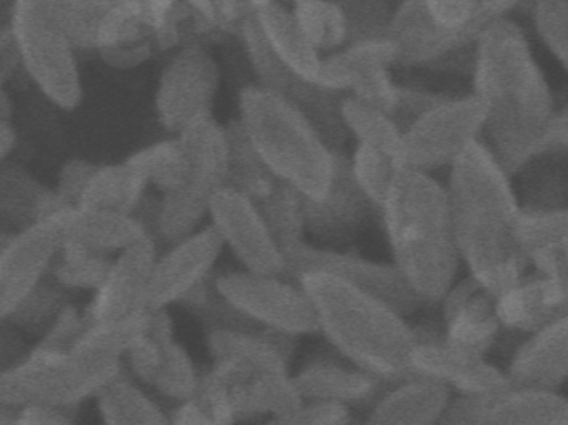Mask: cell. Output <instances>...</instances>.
Returning a JSON list of instances; mask_svg holds the SVG:
<instances>
[{"instance_id": "obj_1", "label": "cell", "mask_w": 568, "mask_h": 425, "mask_svg": "<svg viewBox=\"0 0 568 425\" xmlns=\"http://www.w3.org/2000/svg\"><path fill=\"white\" fill-rule=\"evenodd\" d=\"M470 92L484 110L483 142L510 176L547 153L559 103L516 19L496 23L474 50Z\"/></svg>"}, {"instance_id": "obj_2", "label": "cell", "mask_w": 568, "mask_h": 425, "mask_svg": "<svg viewBox=\"0 0 568 425\" xmlns=\"http://www.w3.org/2000/svg\"><path fill=\"white\" fill-rule=\"evenodd\" d=\"M446 190L460 264L497 296L529 271L514 179L480 140L449 166Z\"/></svg>"}, {"instance_id": "obj_3", "label": "cell", "mask_w": 568, "mask_h": 425, "mask_svg": "<svg viewBox=\"0 0 568 425\" xmlns=\"http://www.w3.org/2000/svg\"><path fill=\"white\" fill-rule=\"evenodd\" d=\"M377 212L390 263L424 307L439 306L463 270L446 185L433 173L400 169Z\"/></svg>"}, {"instance_id": "obj_4", "label": "cell", "mask_w": 568, "mask_h": 425, "mask_svg": "<svg viewBox=\"0 0 568 425\" xmlns=\"http://www.w3.org/2000/svg\"><path fill=\"white\" fill-rule=\"evenodd\" d=\"M294 281L310 296L317 334L334 353L387 384L410 376L416 331L409 317L324 271H306Z\"/></svg>"}, {"instance_id": "obj_5", "label": "cell", "mask_w": 568, "mask_h": 425, "mask_svg": "<svg viewBox=\"0 0 568 425\" xmlns=\"http://www.w3.org/2000/svg\"><path fill=\"white\" fill-rule=\"evenodd\" d=\"M296 341L262 327L206 330L212 357L206 373L225 387L240 424L270 419L303 404L291 371Z\"/></svg>"}, {"instance_id": "obj_6", "label": "cell", "mask_w": 568, "mask_h": 425, "mask_svg": "<svg viewBox=\"0 0 568 425\" xmlns=\"http://www.w3.org/2000/svg\"><path fill=\"white\" fill-rule=\"evenodd\" d=\"M534 0H404L387 27V40L404 65L466 70L474 50L496 23Z\"/></svg>"}, {"instance_id": "obj_7", "label": "cell", "mask_w": 568, "mask_h": 425, "mask_svg": "<svg viewBox=\"0 0 568 425\" xmlns=\"http://www.w3.org/2000/svg\"><path fill=\"white\" fill-rule=\"evenodd\" d=\"M240 130L263 165L306 202H320L333 189L341 159L287 97L275 90H248Z\"/></svg>"}, {"instance_id": "obj_8", "label": "cell", "mask_w": 568, "mask_h": 425, "mask_svg": "<svg viewBox=\"0 0 568 425\" xmlns=\"http://www.w3.org/2000/svg\"><path fill=\"white\" fill-rule=\"evenodd\" d=\"M484 110L473 92L437 93L403 130L404 169L433 173L447 169L483 140Z\"/></svg>"}, {"instance_id": "obj_9", "label": "cell", "mask_w": 568, "mask_h": 425, "mask_svg": "<svg viewBox=\"0 0 568 425\" xmlns=\"http://www.w3.org/2000/svg\"><path fill=\"white\" fill-rule=\"evenodd\" d=\"M212 283L216 293L253 326L294 340L317 334L313 303L297 281L240 267L213 274Z\"/></svg>"}, {"instance_id": "obj_10", "label": "cell", "mask_w": 568, "mask_h": 425, "mask_svg": "<svg viewBox=\"0 0 568 425\" xmlns=\"http://www.w3.org/2000/svg\"><path fill=\"white\" fill-rule=\"evenodd\" d=\"M10 30L19 63L37 89L59 109L73 110L82 100L77 50L60 36L29 0H12Z\"/></svg>"}, {"instance_id": "obj_11", "label": "cell", "mask_w": 568, "mask_h": 425, "mask_svg": "<svg viewBox=\"0 0 568 425\" xmlns=\"http://www.w3.org/2000/svg\"><path fill=\"white\" fill-rule=\"evenodd\" d=\"M125 374L149 393L172 404L190 399L202 383L195 361L176 340L169 311H152L123 357Z\"/></svg>"}, {"instance_id": "obj_12", "label": "cell", "mask_w": 568, "mask_h": 425, "mask_svg": "<svg viewBox=\"0 0 568 425\" xmlns=\"http://www.w3.org/2000/svg\"><path fill=\"white\" fill-rule=\"evenodd\" d=\"M72 209L62 206L45 220L17 231L7 241L0 253V321L9 320L52 273Z\"/></svg>"}, {"instance_id": "obj_13", "label": "cell", "mask_w": 568, "mask_h": 425, "mask_svg": "<svg viewBox=\"0 0 568 425\" xmlns=\"http://www.w3.org/2000/svg\"><path fill=\"white\" fill-rule=\"evenodd\" d=\"M306 271H324V273L334 274L346 283L379 297L406 317L414 316L424 307L390 261L386 263V261L371 260L361 254L316 246L306 241L286 254L284 276L296 280Z\"/></svg>"}, {"instance_id": "obj_14", "label": "cell", "mask_w": 568, "mask_h": 425, "mask_svg": "<svg viewBox=\"0 0 568 425\" xmlns=\"http://www.w3.org/2000/svg\"><path fill=\"white\" fill-rule=\"evenodd\" d=\"M416 344L410 353V376L433 381L453 396L489 393L507 386L506 371L487 356L454 346L434 324L414 326Z\"/></svg>"}, {"instance_id": "obj_15", "label": "cell", "mask_w": 568, "mask_h": 425, "mask_svg": "<svg viewBox=\"0 0 568 425\" xmlns=\"http://www.w3.org/2000/svg\"><path fill=\"white\" fill-rule=\"evenodd\" d=\"M209 220L222 240L223 250H230L242 270L286 274V254L248 196L226 185L213 196Z\"/></svg>"}, {"instance_id": "obj_16", "label": "cell", "mask_w": 568, "mask_h": 425, "mask_svg": "<svg viewBox=\"0 0 568 425\" xmlns=\"http://www.w3.org/2000/svg\"><path fill=\"white\" fill-rule=\"evenodd\" d=\"M439 425H568V397L509 383L489 393L453 396Z\"/></svg>"}, {"instance_id": "obj_17", "label": "cell", "mask_w": 568, "mask_h": 425, "mask_svg": "<svg viewBox=\"0 0 568 425\" xmlns=\"http://www.w3.org/2000/svg\"><path fill=\"white\" fill-rule=\"evenodd\" d=\"M159 253V241L146 236L116 254L83 310L87 323L120 324L145 316L150 311V283Z\"/></svg>"}, {"instance_id": "obj_18", "label": "cell", "mask_w": 568, "mask_h": 425, "mask_svg": "<svg viewBox=\"0 0 568 425\" xmlns=\"http://www.w3.org/2000/svg\"><path fill=\"white\" fill-rule=\"evenodd\" d=\"M222 240L210 224L169 244L156 257L149 291L150 311H169L179 306L216 273L223 253Z\"/></svg>"}, {"instance_id": "obj_19", "label": "cell", "mask_w": 568, "mask_h": 425, "mask_svg": "<svg viewBox=\"0 0 568 425\" xmlns=\"http://www.w3.org/2000/svg\"><path fill=\"white\" fill-rule=\"evenodd\" d=\"M293 380L303 403L336 404L349 411L369 409L389 386L333 350L304 361Z\"/></svg>"}, {"instance_id": "obj_20", "label": "cell", "mask_w": 568, "mask_h": 425, "mask_svg": "<svg viewBox=\"0 0 568 425\" xmlns=\"http://www.w3.org/2000/svg\"><path fill=\"white\" fill-rule=\"evenodd\" d=\"M439 306L443 336L454 346L487 356L506 334L496 294L467 274L456 281Z\"/></svg>"}, {"instance_id": "obj_21", "label": "cell", "mask_w": 568, "mask_h": 425, "mask_svg": "<svg viewBox=\"0 0 568 425\" xmlns=\"http://www.w3.org/2000/svg\"><path fill=\"white\" fill-rule=\"evenodd\" d=\"M371 212L377 210L354 182L349 162L341 159L329 193L320 202L304 200L306 237H313L316 246L337 250L363 230Z\"/></svg>"}, {"instance_id": "obj_22", "label": "cell", "mask_w": 568, "mask_h": 425, "mask_svg": "<svg viewBox=\"0 0 568 425\" xmlns=\"http://www.w3.org/2000/svg\"><path fill=\"white\" fill-rule=\"evenodd\" d=\"M504 371L513 386L559 393L568 383V316L523 336Z\"/></svg>"}, {"instance_id": "obj_23", "label": "cell", "mask_w": 568, "mask_h": 425, "mask_svg": "<svg viewBox=\"0 0 568 425\" xmlns=\"http://www.w3.org/2000/svg\"><path fill=\"white\" fill-rule=\"evenodd\" d=\"M497 314L504 333L520 337L568 316V284L529 270L513 286L497 294Z\"/></svg>"}, {"instance_id": "obj_24", "label": "cell", "mask_w": 568, "mask_h": 425, "mask_svg": "<svg viewBox=\"0 0 568 425\" xmlns=\"http://www.w3.org/2000/svg\"><path fill=\"white\" fill-rule=\"evenodd\" d=\"M450 399L446 387L409 376L389 384L359 425H439Z\"/></svg>"}, {"instance_id": "obj_25", "label": "cell", "mask_w": 568, "mask_h": 425, "mask_svg": "<svg viewBox=\"0 0 568 425\" xmlns=\"http://www.w3.org/2000/svg\"><path fill=\"white\" fill-rule=\"evenodd\" d=\"M170 67L172 69L163 75L159 92L160 117L170 127L179 105H183L180 129H189L193 123L206 119V103L212 97L215 70L205 55H195L193 52L180 57Z\"/></svg>"}, {"instance_id": "obj_26", "label": "cell", "mask_w": 568, "mask_h": 425, "mask_svg": "<svg viewBox=\"0 0 568 425\" xmlns=\"http://www.w3.org/2000/svg\"><path fill=\"white\" fill-rule=\"evenodd\" d=\"M519 240L529 270L568 284V206L536 212L523 210Z\"/></svg>"}, {"instance_id": "obj_27", "label": "cell", "mask_w": 568, "mask_h": 425, "mask_svg": "<svg viewBox=\"0 0 568 425\" xmlns=\"http://www.w3.org/2000/svg\"><path fill=\"white\" fill-rule=\"evenodd\" d=\"M67 203L17 166L0 163V231L17 233L45 220ZM70 206V205H69Z\"/></svg>"}, {"instance_id": "obj_28", "label": "cell", "mask_w": 568, "mask_h": 425, "mask_svg": "<svg viewBox=\"0 0 568 425\" xmlns=\"http://www.w3.org/2000/svg\"><path fill=\"white\" fill-rule=\"evenodd\" d=\"M149 189L145 176L129 162L95 166L73 209L82 212L135 214Z\"/></svg>"}, {"instance_id": "obj_29", "label": "cell", "mask_w": 568, "mask_h": 425, "mask_svg": "<svg viewBox=\"0 0 568 425\" xmlns=\"http://www.w3.org/2000/svg\"><path fill=\"white\" fill-rule=\"evenodd\" d=\"M146 236L153 234L135 214L82 212L72 209L65 226V240L77 241L109 257H115Z\"/></svg>"}, {"instance_id": "obj_30", "label": "cell", "mask_w": 568, "mask_h": 425, "mask_svg": "<svg viewBox=\"0 0 568 425\" xmlns=\"http://www.w3.org/2000/svg\"><path fill=\"white\" fill-rule=\"evenodd\" d=\"M37 12L75 50H95L97 37L113 0H29Z\"/></svg>"}, {"instance_id": "obj_31", "label": "cell", "mask_w": 568, "mask_h": 425, "mask_svg": "<svg viewBox=\"0 0 568 425\" xmlns=\"http://www.w3.org/2000/svg\"><path fill=\"white\" fill-rule=\"evenodd\" d=\"M513 179L526 212L568 206V162L562 156L544 153Z\"/></svg>"}, {"instance_id": "obj_32", "label": "cell", "mask_w": 568, "mask_h": 425, "mask_svg": "<svg viewBox=\"0 0 568 425\" xmlns=\"http://www.w3.org/2000/svg\"><path fill=\"white\" fill-rule=\"evenodd\" d=\"M103 425H172L145 387L123 374L97 396Z\"/></svg>"}, {"instance_id": "obj_33", "label": "cell", "mask_w": 568, "mask_h": 425, "mask_svg": "<svg viewBox=\"0 0 568 425\" xmlns=\"http://www.w3.org/2000/svg\"><path fill=\"white\" fill-rule=\"evenodd\" d=\"M172 425H239L235 407L222 383L203 373L199 389L170 413Z\"/></svg>"}, {"instance_id": "obj_34", "label": "cell", "mask_w": 568, "mask_h": 425, "mask_svg": "<svg viewBox=\"0 0 568 425\" xmlns=\"http://www.w3.org/2000/svg\"><path fill=\"white\" fill-rule=\"evenodd\" d=\"M529 12L537 39L568 75V0H534Z\"/></svg>"}, {"instance_id": "obj_35", "label": "cell", "mask_w": 568, "mask_h": 425, "mask_svg": "<svg viewBox=\"0 0 568 425\" xmlns=\"http://www.w3.org/2000/svg\"><path fill=\"white\" fill-rule=\"evenodd\" d=\"M262 425H354L353 411L336 404L303 403L290 413L263 421Z\"/></svg>"}, {"instance_id": "obj_36", "label": "cell", "mask_w": 568, "mask_h": 425, "mask_svg": "<svg viewBox=\"0 0 568 425\" xmlns=\"http://www.w3.org/2000/svg\"><path fill=\"white\" fill-rule=\"evenodd\" d=\"M10 425H77L75 409L53 406H13Z\"/></svg>"}, {"instance_id": "obj_37", "label": "cell", "mask_w": 568, "mask_h": 425, "mask_svg": "<svg viewBox=\"0 0 568 425\" xmlns=\"http://www.w3.org/2000/svg\"><path fill=\"white\" fill-rule=\"evenodd\" d=\"M93 169H95V165L85 162V160H72V162L67 163L62 173H60L57 195L67 205L75 206L77 199H79L80 192H82L83 185H85Z\"/></svg>"}, {"instance_id": "obj_38", "label": "cell", "mask_w": 568, "mask_h": 425, "mask_svg": "<svg viewBox=\"0 0 568 425\" xmlns=\"http://www.w3.org/2000/svg\"><path fill=\"white\" fill-rule=\"evenodd\" d=\"M19 65V53L12 30L10 26L0 27V87H3Z\"/></svg>"}, {"instance_id": "obj_39", "label": "cell", "mask_w": 568, "mask_h": 425, "mask_svg": "<svg viewBox=\"0 0 568 425\" xmlns=\"http://www.w3.org/2000/svg\"><path fill=\"white\" fill-rule=\"evenodd\" d=\"M547 153H556L568 162V103L557 110L547 140Z\"/></svg>"}, {"instance_id": "obj_40", "label": "cell", "mask_w": 568, "mask_h": 425, "mask_svg": "<svg viewBox=\"0 0 568 425\" xmlns=\"http://www.w3.org/2000/svg\"><path fill=\"white\" fill-rule=\"evenodd\" d=\"M16 146V132L10 123H0V163L12 153Z\"/></svg>"}, {"instance_id": "obj_41", "label": "cell", "mask_w": 568, "mask_h": 425, "mask_svg": "<svg viewBox=\"0 0 568 425\" xmlns=\"http://www.w3.org/2000/svg\"><path fill=\"white\" fill-rule=\"evenodd\" d=\"M10 236H12V234L0 231V253H2V250L6 247L7 241L10 240Z\"/></svg>"}, {"instance_id": "obj_42", "label": "cell", "mask_w": 568, "mask_h": 425, "mask_svg": "<svg viewBox=\"0 0 568 425\" xmlns=\"http://www.w3.org/2000/svg\"><path fill=\"white\" fill-rule=\"evenodd\" d=\"M113 2L129 3V6L142 7L143 0H113Z\"/></svg>"}, {"instance_id": "obj_43", "label": "cell", "mask_w": 568, "mask_h": 425, "mask_svg": "<svg viewBox=\"0 0 568 425\" xmlns=\"http://www.w3.org/2000/svg\"><path fill=\"white\" fill-rule=\"evenodd\" d=\"M0 401H2V394H0Z\"/></svg>"}, {"instance_id": "obj_44", "label": "cell", "mask_w": 568, "mask_h": 425, "mask_svg": "<svg viewBox=\"0 0 568 425\" xmlns=\"http://www.w3.org/2000/svg\"><path fill=\"white\" fill-rule=\"evenodd\" d=\"M0 324H2V323H0Z\"/></svg>"}]
</instances>
